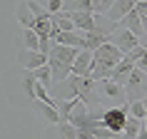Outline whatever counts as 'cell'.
<instances>
[{
	"mask_svg": "<svg viewBox=\"0 0 147 139\" xmlns=\"http://www.w3.org/2000/svg\"><path fill=\"white\" fill-rule=\"evenodd\" d=\"M32 75L40 80V82H45L47 85V90L53 87V67L50 65H42V67H38V70H32Z\"/></svg>",
	"mask_w": 147,
	"mask_h": 139,
	"instance_id": "obj_20",
	"label": "cell"
},
{
	"mask_svg": "<svg viewBox=\"0 0 147 139\" xmlns=\"http://www.w3.org/2000/svg\"><path fill=\"white\" fill-rule=\"evenodd\" d=\"M92 70H95V52L82 47L78 52V57H75L72 72H75V75H92Z\"/></svg>",
	"mask_w": 147,
	"mask_h": 139,
	"instance_id": "obj_7",
	"label": "cell"
},
{
	"mask_svg": "<svg viewBox=\"0 0 147 139\" xmlns=\"http://www.w3.org/2000/svg\"><path fill=\"white\" fill-rule=\"evenodd\" d=\"M23 42H25V47H30V50H38V47H40V35H38V30H35V27H25Z\"/></svg>",
	"mask_w": 147,
	"mask_h": 139,
	"instance_id": "obj_19",
	"label": "cell"
},
{
	"mask_svg": "<svg viewBox=\"0 0 147 139\" xmlns=\"http://www.w3.org/2000/svg\"><path fill=\"white\" fill-rule=\"evenodd\" d=\"M78 10H92V13H95L92 0H65L60 13H78Z\"/></svg>",
	"mask_w": 147,
	"mask_h": 139,
	"instance_id": "obj_15",
	"label": "cell"
},
{
	"mask_svg": "<svg viewBox=\"0 0 147 139\" xmlns=\"http://www.w3.org/2000/svg\"><path fill=\"white\" fill-rule=\"evenodd\" d=\"M135 65H137L140 70H145V72H147V47L142 50V55H140L137 60H135Z\"/></svg>",
	"mask_w": 147,
	"mask_h": 139,
	"instance_id": "obj_23",
	"label": "cell"
},
{
	"mask_svg": "<svg viewBox=\"0 0 147 139\" xmlns=\"http://www.w3.org/2000/svg\"><path fill=\"white\" fill-rule=\"evenodd\" d=\"M18 62H20L23 70H38V67H42V65H47V55L40 52V50L25 47V50H18Z\"/></svg>",
	"mask_w": 147,
	"mask_h": 139,
	"instance_id": "obj_6",
	"label": "cell"
},
{
	"mask_svg": "<svg viewBox=\"0 0 147 139\" xmlns=\"http://www.w3.org/2000/svg\"><path fill=\"white\" fill-rule=\"evenodd\" d=\"M15 20L23 27H35V23H38V17H35V13H32V8H30V3L25 0V3H20L15 8Z\"/></svg>",
	"mask_w": 147,
	"mask_h": 139,
	"instance_id": "obj_13",
	"label": "cell"
},
{
	"mask_svg": "<svg viewBox=\"0 0 147 139\" xmlns=\"http://www.w3.org/2000/svg\"><path fill=\"white\" fill-rule=\"evenodd\" d=\"M142 102H145V107H147V97H145V100H142Z\"/></svg>",
	"mask_w": 147,
	"mask_h": 139,
	"instance_id": "obj_25",
	"label": "cell"
},
{
	"mask_svg": "<svg viewBox=\"0 0 147 139\" xmlns=\"http://www.w3.org/2000/svg\"><path fill=\"white\" fill-rule=\"evenodd\" d=\"M110 35H105V32H85V50H97V47L102 45V42H107Z\"/></svg>",
	"mask_w": 147,
	"mask_h": 139,
	"instance_id": "obj_16",
	"label": "cell"
},
{
	"mask_svg": "<svg viewBox=\"0 0 147 139\" xmlns=\"http://www.w3.org/2000/svg\"><path fill=\"white\" fill-rule=\"evenodd\" d=\"M127 102H125L122 107H110L105 109V114H102V127H110L112 132H117V134H122L125 129V122H127Z\"/></svg>",
	"mask_w": 147,
	"mask_h": 139,
	"instance_id": "obj_4",
	"label": "cell"
},
{
	"mask_svg": "<svg viewBox=\"0 0 147 139\" xmlns=\"http://www.w3.org/2000/svg\"><path fill=\"white\" fill-rule=\"evenodd\" d=\"M135 8H137L140 15H147V0H137V5H135Z\"/></svg>",
	"mask_w": 147,
	"mask_h": 139,
	"instance_id": "obj_24",
	"label": "cell"
},
{
	"mask_svg": "<svg viewBox=\"0 0 147 139\" xmlns=\"http://www.w3.org/2000/svg\"><path fill=\"white\" fill-rule=\"evenodd\" d=\"M125 57V52L120 47L107 40V42H102L97 50H95V70H92V77L95 80H105L112 75V70L117 67V62Z\"/></svg>",
	"mask_w": 147,
	"mask_h": 139,
	"instance_id": "obj_1",
	"label": "cell"
},
{
	"mask_svg": "<svg viewBox=\"0 0 147 139\" xmlns=\"http://www.w3.org/2000/svg\"><path fill=\"white\" fill-rule=\"evenodd\" d=\"M135 67H137V65H135V60H132L130 55H125L122 60L117 62V67L112 70L110 80H115V82H122V85H125V82H127V77L132 75V70H135Z\"/></svg>",
	"mask_w": 147,
	"mask_h": 139,
	"instance_id": "obj_10",
	"label": "cell"
},
{
	"mask_svg": "<svg viewBox=\"0 0 147 139\" xmlns=\"http://www.w3.org/2000/svg\"><path fill=\"white\" fill-rule=\"evenodd\" d=\"M100 92L105 94V97H110V100H115V102H125L127 100V92H125V85L122 82H115V80H100Z\"/></svg>",
	"mask_w": 147,
	"mask_h": 139,
	"instance_id": "obj_8",
	"label": "cell"
},
{
	"mask_svg": "<svg viewBox=\"0 0 147 139\" xmlns=\"http://www.w3.org/2000/svg\"><path fill=\"white\" fill-rule=\"evenodd\" d=\"M38 3H40V5H45V8L55 15V13H60V10H62V3H65V0H38Z\"/></svg>",
	"mask_w": 147,
	"mask_h": 139,
	"instance_id": "obj_22",
	"label": "cell"
},
{
	"mask_svg": "<svg viewBox=\"0 0 147 139\" xmlns=\"http://www.w3.org/2000/svg\"><path fill=\"white\" fill-rule=\"evenodd\" d=\"M117 25H125V27H130V30L135 32V35H140V37H142V35H147V32H145V23H142V15L137 13V8L130 10V13H127V15H125Z\"/></svg>",
	"mask_w": 147,
	"mask_h": 139,
	"instance_id": "obj_11",
	"label": "cell"
},
{
	"mask_svg": "<svg viewBox=\"0 0 147 139\" xmlns=\"http://www.w3.org/2000/svg\"><path fill=\"white\" fill-rule=\"evenodd\" d=\"M35 87H38V77L32 75V70H25V77H23V92L35 100Z\"/></svg>",
	"mask_w": 147,
	"mask_h": 139,
	"instance_id": "obj_18",
	"label": "cell"
},
{
	"mask_svg": "<svg viewBox=\"0 0 147 139\" xmlns=\"http://www.w3.org/2000/svg\"><path fill=\"white\" fill-rule=\"evenodd\" d=\"M135 5H137V0H115V5L110 8L107 17L112 20V23H120L130 10H135Z\"/></svg>",
	"mask_w": 147,
	"mask_h": 139,
	"instance_id": "obj_12",
	"label": "cell"
},
{
	"mask_svg": "<svg viewBox=\"0 0 147 139\" xmlns=\"http://www.w3.org/2000/svg\"><path fill=\"white\" fill-rule=\"evenodd\" d=\"M35 109H38V114L45 119L47 124H60V109L55 107V102H45V100H32Z\"/></svg>",
	"mask_w": 147,
	"mask_h": 139,
	"instance_id": "obj_9",
	"label": "cell"
},
{
	"mask_svg": "<svg viewBox=\"0 0 147 139\" xmlns=\"http://www.w3.org/2000/svg\"><path fill=\"white\" fill-rule=\"evenodd\" d=\"M110 40H112L122 52H130V50H135V47L140 45V35H135V32H132L130 27H125V25L115 27L112 35H110Z\"/></svg>",
	"mask_w": 147,
	"mask_h": 139,
	"instance_id": "obj_5",
	"label": "cell"
},
{
	"mask_svg": "<svg viewBox=\"0 0 147 139\" xmlns=\"http://www.w3.org/2000/svg\"><path fill=\"white\" fill-rule=\"evenodd\" d=\"M92 5H95V13L97 15H107L110 8L115 5V0H92Z\"/></svg>",
	"mask_w": 147,
	"mask_h": 139,
	"instance_id": "obj_21",
	"label": "cell"
},
{
	"mask_svg": "<svg viewBox=\"0 0 147 139\" xmlns=\"http://www.w3.org/2000/svg\"><path fill=\"white\" fill-rule=\"evenodd\" d=\"M55 129H57V134L65 137V139H80V129L72 122H60V124H55Z\"/></svg>",
	"mask_w": 147,
	"mask_h": 139,
	"instance_id": "obj_17",
	"label": "cell"
},
{
	"mask_svg": "<svg viewBox=\"0 0 147 139\" xmlns=\"http://www.w3.org/2000/svg\"><path fill=\"white\" fill-rule=\"evenodd\" d=\"M142 127H145V119H140V117H135V114H127L122 134L127 139H140V129H142Z\"/></svg>",
	"mask_w": 147,
	"mask_h": 139,
	"instance_id": "obj_14",
	"label": "cell"
},
{
	"mask_svg": "<svg viewBox=\"0 0 147 139\" xmlns=\"http://www.w3.org/2000/svg\"><path fill=\"white\" fill-rule=\"evenodd\" d=\"M125 92H127V102L147 97V72L145 70H140V67L132 70V75L125 82Z\"/></svg>",
	"mask_w": 147,
	"mask_h": 139,
	"instance_id": "obj_2",
	"label": "cell"
},
{
	"mask_svg": "<svg viewBox=\"0 0 147 139\" xmlns=\"http://www.w3.org/2000/svg\"><path fill=\"white\" fill-rule=\"evenodd\" d=\"M47 65L53 67V87L62 85V82H67V77L72 75V65L75 62H70V60H62V57H57L55 52L47 55Z\"/></svg>",
	"mask_w": 147,
	"mask_h": 139,
	"instance_id": "obj_3",
	"label": "cell"
}]
</instances>
